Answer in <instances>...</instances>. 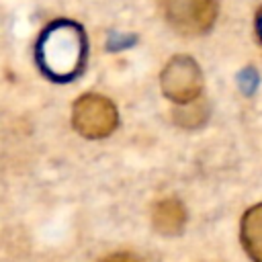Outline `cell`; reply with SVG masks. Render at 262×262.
I'll return each instance as SVG.
<instances>
[{
    "instance_id": "obj_4",
    "label": "cell",
    "mask_w": 262,
    "mask_h": 262,
    "mask_svg": "<svg viewBox=\"0 0 262 262\" xmlns=\"http://www.w3.org/2000/svg\"><path fill=\"white\" fill-rule=\"evenodd\" d=\"M217 14L215 0H166L164 16L182 35H201L211 29Z\"/></svg>"
},
{
    "instance_id": "obj_8",
    "label": "cell",
    "mask_w": 262,
    "mask_h": 262,
    "mask_svg": "<svg viewBox=\"0 0 262 262\" xmlns=\"http://www.w3.org/2000/svg\"><path fill=\"white\" fill-rule=\"evenodd\" d=\"M100 262H139V260L133 254H129V252H117V254L104 256Z\"/></svg>"
},
{
    "instance_id": "obj_7",
    "label": "cell",
    "mask_w": 262,
    "mask_h": 262,
    "mask_svg": "<svg viewBox=\"0 0 262 262\" xmlns=\"http://www.w3.org/2000/svg\"><path fill=\"white\" fill-rule=\"evenodd\" d=\"M256 84H258V76H256L254 70H246V72H242V86H244L246 92H252V90L256 88Z\"/></svg>"
},
{
    "instance_id": "obj_2",
    "label": "cell",
    "mask_w": 262,
    "mask_h": 262,
    "mask_svg": "<svg viewBox=\"0 0 262 262\" xmlns=\"http://www.w3.org/2000/svg\"><path fill=\"white\" fill-rule=\"evenodd\" d=\"M117 106L100 94H84L72 106L74 129L88 139H102L117 127Z\"/></svg>"
},
{
    "instance_id": "obj_9",
    "label": "cell",
    "mask_w": 262,
    "mask_h": 262,
    "mask_svg": "<svg viewBox=\"0 0 262 262\" xmlns=\"http://www.w3.org/2000/svg\"><path fill=\"white\" fill-rule=\"evenodd\" d=\"M131 43H133L131 37H127V35H115V37H111L108 47L111 49H121V47H129Z\"/></svg>"
},
{
    "instance_id": "obj_5",
    "label": "cell",
    "mask_w": 262,
    "mask_h": 262,
    "mask_svg": "<svg viewBox=\"0 0 262 262\" xmlns=\"http://www.w3.org/2000/svg\"><path fill=\"white\" fill-rule=\"evenodd\" d=\"M151 223L156 227V231L164 233V235H176L182 231L184 223H186V211L184 205L178 199H164L158 201L154 205L151 211Z\"/></svg>"
},
{
    "instance_id": "obj_3",
    "label": "cell",
    "mask_w": 262,
    "mask_h": 262,
    "mask_svg": "<svg viewBox=\"0 0 262 262\" xmlns=\"http://www.w3.org/2000/svg\"><path fill=\"white\" fill-rule=\"evenodd\" d=\"M162 92L176 104L192 102L201 96L203 74L199 63L188 55H174L162 70L160 76Z\"/></svg>"
},
{
    "instance_id": "obj_1",
    "label": "cell",
    "mask_w": 262,
    "mask_h": 262,
    "mask_svg": "<svg viewBox=\"0 0 262 262\" xmlns=\"http://www.w3.org/2000/svg\"><path fill=\"white\" fill-rule=\"evenodd\" d=\"M84 33L74 23H53L37 43V61L53 80H72L84 66Z\"/></svg>"
},
{
    "instance_id": "obj_10",
    "label": "cell",
    "mask_w": 262,
    "mask_h": 262,
    "mask_svg": "<svg viewBox=\"0 0 262 262\" xmlns=\"http://www.w3.org/2000/svg\"><path fill=\"white\" fill-rule=\"evenodd\" d=\"M260 37H262V16H260Z\"/></svg>"
},
{
    "instance_id": "obj_6",
    "label": "cell",
    "mask_w": 262,
    "mask_h": 262,
    "mask_svg": "<svg viewBox=\"0 0 262 262\" xmlns=\"http://www.w3.org/2000/svg\"><path fill=\"white\" fill-rule=\"evenodd\" d=\"M242 244L254 262H262V203L248 209L242 217Z\"/></svg>"
}]
</instances>
